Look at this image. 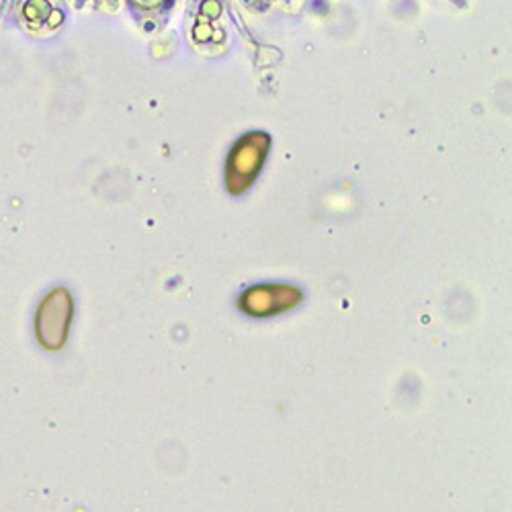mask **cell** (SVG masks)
Listing matches in <instances>:
<instances>
[{"instance_id":"cell-2","label":"cell","mask_w":512,"mask_h":512,"mask_svg":"<svg viewBox=\"0 0 512 512\" xmlns=\"http://www.w3.org/2000/svg\"><path fill=\"white\" fill-rule=\"evenodd\" d=\"M269 146L271 138L263 132H252L238 140L226 166V187L232 195H242L250 189L256 175L261 173Z\"/></svg>"},{"instance_id":"cell-3","label":"cell","mask_w":512,"mask_h":512,"mask_svg":"<svg viewBox=\"0 0 512 512\" xmlns=\"http://www.w3.org/2000/svg\"><path fill=\"white\" fill-rule=\"evenodd\" d=\"M302 297V291L291 285H256L240 297V310L252 318H269L293 310Z\"/></svg>"},{"instance_id":"cell-1","label":"cell","mask_w":512,"mask_h":512,"mask_svg":"<svg viewBox=\"0 0 512 512\" xmlns=\"http://www.w3.org/2000/svg\"><path fill=\"white\" fill-rule=\"evenodd\" d=\"M74 320V302L68 289L58 287L50 291L35 312V338L41 349L62 351L68 343L70 326Z\"/></svg>"}]
</instances>
